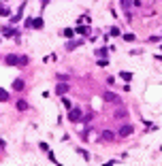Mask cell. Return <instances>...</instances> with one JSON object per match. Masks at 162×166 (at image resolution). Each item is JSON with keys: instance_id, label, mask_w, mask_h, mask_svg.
<instances>
[{"instance_id": "2e32d148", "label": "cell", "mask_w": 162, "mask_h": 166, "mask_svg": "<svg viewBox=\"0 0 162 166\" xmlns=\"http://www.w3.org/2000/svg\"><path fill=\"white\" fill-rule=\"evenodd\" d=\"M120 2H122V7L126 9V11H130V7H132V2H130V0H120Z\"/></svg>"}, {"instance_id": "4fadbf2b", "label": "cell", "mask_w": 162, "mask_h": 166, "mask_svg": "<svg viewBox=\"0 0 162 166\" xmlns=\"http://www.w3.org/2000/svg\"><path fill=\"white\" fill-rule=\"evenodd\" d=\"M9 100V94H7V89H0V102H7Z\"/></svg>"}, {"instance_id": "d6986e66", "label": "cell", "mask_w": 162, "mask_h": 166, "mask_svg": "<svg viewBox=\"0 0 162 166\" xmlns=\"http://www.w3.org/2000/svg\"><path fill=\"white\" fill-rule=\"evenodd\" d=\"M96 64H98V66H107V64H109V60H107V58H100Z\"/></svg>"}, {"instance_id": "e0dca14e", "label": "cell", "mask_w": 162, "mask_h": 166, "mask_svg": "<svg viewBox=\"0 0 162 166\" xmlns=\"http://www.w3.org/2000/svg\"><path fill=\"white\" fill-rule=\"evenodd\" d=\"M115 117H117V119H122V117H126V111H124V109H117V111H115Z\"/></svg>"}, {"instance_id": "ffe728a7", "label": "cell", "mask_w": 162, "mask_h": 166, "mask_svg": "<svg viewBox=\"0 0 162 166\" xmlns=\"http://www.w3.org/2000/svg\"><path fill=\"white\" fill-rule=\"evenodd\" d=\"M75 34V32L71 30V28H66V30H64V36H66V39H71V36Z\"/></svg>"}, {"instance_id": "9c48e42d", "label": "cell", "mask_w": 162, "mask_h": 166, "mask_svg": "<svg viewBox=\"0 0 162 166\" xmlns=\"http://www.w3.org/2000/svg\"><path fill=\"white\" fill-rule=\"evenodd\" d=\"M120 79H124V81H132V72L122 70V72H120Z\"/></svg>"}, {"instance_id": "d4e9b609", "label": "cell", "mask_w": 162, "mask_h": 166, "mask_svg": "<svg viewBox=\"0 0 162 166\" xmlns=\"http://www.w3.org/2000/svg\"><path fill=\"white\" fill-rule=\"evenodd\" d=\"M4 147V141H2V138H0V149H2Z\"/></svg>"}, {"instance_id": "ac0fdd59", "label": "cell", "mask_w": 162, "mask_h": 166, "mask_svg": "<svg viewBox=\"0 0 162 166\" xmlns=\"http://www.w3.org/2000/svg\"><path fill=\"white\" fill-rule=\"evenodd\" d=\"M134 39H137L134 34H124V41H128V43H134Z\"/></svg>"}, {"instance_id": "6da1fadb", "label": "cell", "mask_w": 162, "mask_h": 166, "mask_svg": "<svg viewBox=\"0 0 162 166\" xmlns=\"http://www.w3.org/2000/svg\"><path fill=\"white\" fill-rule=\"evenodd\" d=\"M68 119H71V121H81V111L71 106V109H68Z\"/></svg>"}, {"instance_id": "8fae6325", "label": "cell", "mask_w": 162, "mask_h": 166, "mask_svg": "<svg viewBox=\"0 0 162 166\" xmlns=\"http://www.w3.org/2000/svg\"><path fill=\"white\" fill-rule=\"evenodd\" d=\"M13 89H17V92L24 89V81H21V79H15V81H13Z\"/></svg>"}, {"instance_id": "277c9868", "label": "cell", "mask_w": 162, "mask_h": 166, "mask_svg": "<svg viewBox=\"0 0 162 166\" xmlns=\"http://www.w3.org/2000/svg\"><path fill=\"white\" fill-rule=\"evenodd\" d=\"M132 130H134L132 126H122L120 130H117V134H120V136H130V134H132Z\"/></svg>"}, {"instance_id": "7c38bea8", "label": "cell", "mask_w": 162, "mask_h": 166, "mask_svg": "<svg viewBox=\"0 0 162 166\" xmlns=\"http://www.w3.org/2000/svg\"><path fill=\"white\" fill-rule=\"evenodd\" d=\"M32 26H34V28H36V30H41V28H43V19H41V17H36V19H32Z\"/></svg>"}, {"instance_id": "7402d4cb", "label": "cell", "mask_w": 162, "mask_h": 166, "mask_svg": "<svg viewBox=\"0 0 162 166\" xmlns=\"http://www.w3.org/2000/svg\"><path fill=\"white\" fill-rule=\"evenodd\" d=\"M96 53H98V56H100V58H105V56H107V47H102V49H98V51H96Z\"/></svg>"}, {"instance_id": "9a60e30c", "label": "cell", "mask_w": 162, "mask_h": 166, "mask_svg": "<svg viewBox=\"0 0 162 166\" xmlns=\"http://www.w3.org/2000/svg\"><path fill=\"white\" fill-rule=\"evenodd\" d=\"M17 109H19V111H26V109H28V102H26V100H19V102H17Z\"/></svg>"}, {"instance_id": "cb8c5ba5", "label": "cell", "mask_w": 162, "mask_h": 166, "mask_svg": "<svg viewBox=\"0 0 162 166\" xmlns=\"http://www.w3.org/2000/svg\"><path fill=\"white\" fill-rule=\"evenodd\" d=\"M111 36H120V28H113L111 30Z\"/></svg>"}, {"instance_id": "52a82bcc", "label": "cell", "mask_w": 162, "mask_h": 166, "mask_svg": "<svg viewBox=\"0 0 162 166\" xmlns=\"http://www.w3.org/2000/svg\"><path fill=\"white\" fill-rule=\"evenodd\" d=\"M100 138H105V141H113L115 136H113V132H109V130H102L100 132Z\"/></svg>"}, {"instance_id": "30bf717a", "label": "cell", "mask_w": 162, "mask_h": 166, "mask_svg": "<svg viewBox=\"0 0 162 166\" xmlns=\"http://www.w3.org/2000/svg\"><path fill=\"white\" fill-rule=\"evenodd\" d=\"M79 45H81L79 41H68V43H66V49H68V51H73L75 47H79Z\"/></svg>"}, {"instance_id": "5bb4252c", "label": "cell", "mask_w": 162, "mask_h": 166, "mask_svg": "<svg viewBox=\"0 0 162 166\" xmlns=\"http://www.w3.org/2000/svg\"><path fill=\"white\" fill-rule=\"evenodd\" d=\"M0 15H2V17H9V15H11V11L2 4V7H0Z\"/></svg>"}, {"instance_id": "ba28073f", "label": "cell", "mask_w": 162, "mask_h": 166, "mask_svg": "<svg viewBox=\"0 0 162 166\" xmlns=\"http://www.w3.org/2000/svg\"><path fill=\"white\" fill-rule=\"evenodd\" d=\"M77 34L88 36V34H90V28H88V26H79V28H77Z\"/></svg>"}, {"instance_id": "44dd1931", "label": "cell", "mask_w": 162, "mask_h": 166, "mask_svg": "<svg viewBox=\"0 0 162 166\" xmlns=\"http://www.w3.org/2000/svg\"><path fill=\"white\" fill-rule=\"evenodd\" d=\"M62 104L66 106V109H71V106H73V104H71V100H68V98H62Z\"/></svg>"}, {"instance_id": "603a6c76", "label": "cell", "mask_w": 162, "mask_h": 166, "mask_svg": "<svg viewBox=\"0 0 162 166\" xmlns=\"http://www.w3.org/2000/svg\"><path fill=\"white\" fill-rule=\"evenodd\" d=\"M19 64H21V66H26V64H28V58L21 56V58H19Z\"/></svg>"}, {"instance_id": "8992f818", "label": "cell", "mask_w": 162, "mask_h": 166, "mask_svg": "<svg viewBox=\"0 0 162 166\" xmlns=\"http://www.w3.org/2000/svg\"><path fill=\"white\" fill-rule=\"evenodd\" d=\"M4 60H7L9 66H15V64H19V58H17V56H13V53H11V56H7Z\"/></svg>"}, {"instance_id": "3957f363", "label": "cell", "mask_w": 162, "mask_h": 166, "mask_svg": "<svg viewBox=\"0 0 162 166\" xmlns=\"http://www.w3.org/2000/svg\"><path fill=\"white\" fill-rule=\"evenodd\" d=\"M102 100H107V102H120V96H115L113 92H105L102 94Z\"/></svg>"}, {"instance_id": "5b68a950", "label": "cell", "mask_w": 162, "mask_h": 166, "mask_svg": "<svg viewBox=\"0 0 162 166\" xmlns=\"http://www.w3.org/2000/svg\"><path fill=\"white\" fill-rule=\"evenodd\" d=\"M68 92V85L66 83H64V81H60V83H58V87H56V94H60V96H64V94H66Z\"/></svg>"}, {"instance_id": "7a4b0ae2", "label": "cell", "mask_w": 162, "mask_h": 166, "mask_svg": "<svg viewBox=\"0 0 162 166\" xmlns=\"http://www.w3.org/2000/svg\"><path fill=\"white\" fill-rule=\"evenodd\" d=\"M24 9H26V2L21 4V7H19V11H17V13H15V15H9V17H11V21H13V24H17V21H19L21 17H24Z\"/></svg>"}]
</instances>
